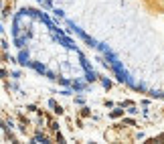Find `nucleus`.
I'll return each mask as SVG.
<instances>
[{
    "label": "nucleus",
    "instance_id": "f257e3e1",
    "mask_svg": "<svg viewBox=\"0 0 164 144\" xmlns=\"http://www.w3.org/2000/svg\"><path fill=\"white\" fill-rule=\"evenodd\" d=\"M34 140H37V142H47V138L41 136V134H37V136H34Z\"/></svg>",
    "mask_w": 164,
    "mask_h": 144
}]
</instances>
